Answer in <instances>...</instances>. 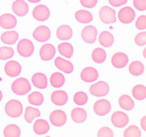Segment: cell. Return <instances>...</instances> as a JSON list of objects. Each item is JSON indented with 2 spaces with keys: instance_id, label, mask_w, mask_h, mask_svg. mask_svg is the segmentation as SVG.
<instances>
[{
  "instance_id": "6da1fadb",
  "label": "cell",
  "mask_w": 146,
  "mask_h": 137,
  "mask_svg": "<svg viewBox=\"0 0 146 137\" xmlns=\"http://www.w3.org/2000/svg\"><path fill=\"white\" fill-rule=\"evenodd\" d=\"M31 87L29 82L27 78L24 77L17 78L12 83L11 85V90L17 95H25L29 91H31Z\"/></svg>"
},
{
  "instance_id": "7a4b0ae2",
  "label": "cell",
  "mask_w": 146,
  "mask_h": 137,
  "mask_svg": "<svg viewBox=\"0 0 146 137\" xmlns=\"http://www.w3.org/2000/svg\"><path fill=\"white\" fill-rule=\"evenodd\" d=\"M5 112L11 118L20 116L23 112V105L18 100L12 99L6 104Z\"/></svg>"
},
{
  "instance_id": "3957f363",
  "label": "cell",
  "mask_w": 146,
  "mask_h": 137,
  "mask_svg": "<svg viewBox=\"0 0 146 137\" xmlns=\"http://www.w3.org/2000/svg\"><path fill=\"white\" fill-rule=\"evenodd\" d=\"M34 51L33 43L27 39H23L17 44V51L23 57H29Z\"/></svg>"
},
{
  "instance_id": "277c9868",
  "label": "cell",
  "mask_w": 146,
  "mask_h": 137,
  "mask_svg": "<svg viewBox=\"0 0 146 137\" xmlns=\"http://www.w3.org/2000/svg\"><path fill=\"white\" fill-rule=\"evenodd\" d=\"M99 17L104 24H113L116 21L115 10L108 6H104L99 11Z\"/></svg>"
},
{
  "instance_id": "5b68a950",
  "label": "cell",
  "mask_w": 146,
  "mask_h": 137,
  "mask_svg": "<svg viewBox=\"0 0 146 137\" xmlns=\"http://www.w3.org/2000/svg\"><path fill=\"white\" fill-rule=\"evenodd\" d=\"M109 92V86L104 81H98L90 87V93L96 97L105 96Z\"/></svg>"
},
{
  "instance_id": "8992f818",
  "label": "cell",
  "mask_w": 146,
  "mask_h": 137,
  "mask_svg": "<svg viewBox=\"0 0 146 137\" xmlns=\"http://www.w3.org/2000/svg\"><path fill=\"white\" fill-rule=\"evenodd\" d=\"M111 122L113 125L118 128H123L128 125L129 118L125 113L123 111H115L111 116Z\"/></svg>"
},
{
  "instance_id": "52a82bcc",
  "label": "cell",
  "mask_w": 146,
  "mask_h": 137,
  "mask_svg": "<svg viewBox=\"0 0 146 137\" xmlns=\"http://www.w3.org/2000/svg\"><path fill=\"white\" fill-rule=\"evenodd\" d=\"M97 31L96 28L92 25L87 26L84 27L81 32V37L83 40L87 44H94L96 40Z\"/></svg>"
},
{
  "instance_id": "ba28073f",
  "label": "cell",
  "mask_w": 146,
  "mask_h": 137,
  "mask_svg": "<svg viewBox=\"0 0 146 137\" xmlns=\"http://www.w3.org/2000/svg\"><path fill=\"white\" fill-rule=\"evenodd\" d=\"M50 121L54 126L57 127L62 126L67 121L66 113L62 110H55L50 114Z\"/></svg>"
},
{
  "instance_id": "9c48e42d",
  "label": "cell",
  "mask_w": 146,
  "mask_h": 137,
  "mask_svg": "<svg viewBox=\"0 0 146 137\" xmlns=\"http://www.w3.org/2000/svg\"><path fill=\"white\" fill-rule=\"evenodd\" d=\"M33 37L37 41L44 42L48 41L51 37V31L46 26H39L34 30Z\"/></svg>"
},
{
  "instance_id": "30bf717a",
  "label": "cell",
  "mask_w": 146,
  "mask_h": 137,
  "mask_svg": "<svg viewBox=\"0 0 146 137\" xmlns=\"http://www.w3.org/2000/svg\"><path fill=\"white\" fill-rule=\"evenodd\" d=\"M135 12L131 7H125L118 11V19L123 24H130L134 20Z\"/></svg>"
},
{
  "instance_id": "8fae6325",
  "label": "cell",
  "mask_w": 146,
  "mask_h": 137,
  "mask_svg": "<svg viewBox=\"0 0 146 137\" xmlns=\"http://www.w3.org/2000/svg\"><path fill=\"white\" fill-rule=\"evenodd\" d=\"M111 109V103L106 99L98 100L94 105V112L98 116H105Z\"/></svg>"
},
{
  "instance_id": "7c38bea8",
  "label": "cell",
  "mask_w": 146,
  "mask_h": 137,
  "mask_svg": "<svg viewBox=\"0 0 146 137\" xmlns=\"http://www.w3.org/2000/svg\"><path fill=\"white\" fill-rule=\"evenodd\" d=\"M32 14L34 18L37 21H44L49 18L50 11L46 6L40 4L34 9Z\"/></svg>"
},
{
  "instance_id": "4fadbf2b",
  "label": "cell",
  "mask_w": 146,
  "mask_h": 137,
  "mask_svg": "<svg viewBox=\"0 0 146 137\" xmlns=\"http://www.w3.org/2000/svg\"><path fill=\"white\" fill-rule=\"evenodd\" d=\"M4 71L9 76L15 77L21 74V67L17 61H9L4 66Z\"/></svg>"
},
{
  "instance_id": "5bb4252c",
  "label": "cell",
  "mask_w": 146,
  "mask_h": 137,
  "mask_svg": "<svg viewBox=\"0 0 146 137\" xmlns=\"http://www.w3.org/2000/svg\"><path fill=\"white\" fill-rule=\"evenodd\" d=\"M81 78L84 81L91 83L96 81L98 78V71L94 67H88L84 68L81 73Z\"/></svg>"
},
{
  "instance_id": "9a60e30c",
  "label": "cell",
  "mask_w": 146,
  "mask_h": 137,
  "mask_svg": "<svg viewBox=\"0 0 146 137\" xmlns=\"http://www.w3.org/2000/svg\"><path fill=\"white\" fill-rule=\"evenodd\" d=\"M56 54V49L51 44H46L41 47L39 55L43 61H49L52 59Z\"/></svg>"
},
{
  "instance_id": "2e32d148",
  "label": "cell",
  "mask_w": 146,
  "mask_h": 137,
  "mask_svg": "<svg viewBox=\"0 0 146 137\" xmlns=\"http://www.w3.org/2000/svg\"><path fill=\"white\" fill-rule=\"evenodd\" d=\"M17 20L11 14H4L0 17V27L5 29H10L16 27Z\"/></svg>"
},
{
  "instance_id": "e0dca14e",
  "label": "cell",
  "mask_w": 146,
  "mask_h": 137,
  "mask_svg": "<svg viewBox=\"0 0 146 137\" xmlns=\"http://www.w3.org/2000/svg\"><path fill=\"white\" fill-rule=\"evenodd\" d=\"M111 63L114 67L121 68L125 67L128 63V57L125 53L117 52L113 56Z\"/></svg>"
},
{
  "instance_id": "ac0fdd59",
  "label": "cell",
  "mask_w": 146,
  "mask_h": 137,
  "mask_svg": "<svg viewBox=\"0 0 146 137\" xmlns=\"http://www.w3.org/2000/svg\"><path fill=\"white\" fill-rule=\"evenodd\" d=\"M12 10L19 17H24L28 13L29 6L24 0H15L12 4Z\"/></svg>"
},
{
  "instance_id": "d6986e66",
  "label": "cell",
  "mask_w": 146,
  "mask_h": 137,
  "mask_svg": "<svg viewBox=\"0 0 146 137\" xmlns=\"http://www.w3.org/2000/svg\"><path fill=\"white\" fill-rule=\"evenodd\" d=\"M55 66L58 69L64 71L66 74H71L74 71V65L70 61L58 57H56L54 61Z\"/></svg>"
},
{
  "instance_id": "ffe728a7",
  "label": "cell",
  "mask_w": 146,
  "mask_h": 137,
  "mask_svg": "<svg viewBox=\"0 0 146 137\" xmlns=\"http://www.w3.org/2000/svg\"><path fill=\"white\" fill-rule=\"evenodd\" d=\"M68 94L64 91H55L52 93L51 96V101L55 105L64 106L68 101Z\"/></svg>"
},
{
  "instance_id": "44dd1931",
  "label": "cell",
  "mask_w": 146,
  "mask_h": 137,
  "mask_svg": "<svg viewBox=\"0 0 146 137\" xmlns=\"http://www.w3.org/2000/svg\"><path fill=\"white\" fill-rule=\"evenodd\" d=\"M31 81L34 86L40 89L46 88L48 85L46 76L42 73H36L34 74L31 77Z\"/></svg>"
},
{
  "instance_id": "7402d4cb",
  "label": "cell",
  "mask_w": 146,
  "mask_h": 137,
  "mask_svg": "<svg viewBox=\"0 0 146 137\" xmlns=\"http://www.w3.org/2000/svg\"><path fill=\"white\" fill-rule=\"evenodd\" d=\"M72 29L68 25H61L57 29L56 36L60 40H68L72 37Z\"/></svg>"
},
{
  "instance_id": "603a6c76",
  "label": "cell",
  "mask_w": 146,
  "mask_h": 137,
  "mask_svg": "<svg viewBox=\"0 0 146 137\" xmlns=\"http://www.w3.org/2000/svg\"><path fill=\"white\" fill-rule=\"evenodd\" d=\"M98 41L101 46L104 47H110L113 44L114 37L111 32L104 31L100 34Z\"/></svg>"
},
{
  "instance_id": "cb8c5ba5",
  "label": "cell",
  "mask_w": 146,
  "mask_h": 137,
  "mask_svg": "<svg viewBox=\"0 0 146 137\" xmlns=\"http://www.w3.org/2000/svg\"><path fill=\"white\" fill-rule=\"evenodd\" d=\"M71 118L76 123L81 124L84 123L87 118V113L84 108H75L71 111Z\"/></svg>"
},
{
  "instance_id": "d4e9b609",
  "label": "cell",
  "mask_w": 146,
  "mask_h": 137,
  "mask_svg": "<svg viewBox=\"0 0 146 137\" xmlns=\"http://www.w3.org/2000/svg\"><path fill=\"white\" fill-rule=\"evenodd\" d=\"M49 125L44 119H38L34 124V131L38 135L46 134L49 131Z\"/></svg>"
},
{
  "instance_id": "484cf974",
  "label": "cell",
  "mask_w": 146,
  "mask_h": 137,
  "mask_svg": "<svg viewBox=\"0 0 146 137\" xmlns=\"http://www.w3.org/2000/svg\"><path fill=\"white\" fill-rule=\"evenodd\" d=\"M19 39V34L16 31H9L4 32L1 36V40L4 44L12 45Z\"/></svg>"
},
{
  "instance_id": "4316f807",
  "label": "cell",
  "mask_w": 146,
  "mask_h": 137,
  "mask_svg": "<svg viewBox=\"0 0 146 137\" xmlns=\"http://www.w3.org/2000/svg\"><path fill=\"white\" fill-rule=\"evenodd\" d=\"M119 105L123 109L126 111H131L135 106V103L130 96L122 95L118 100Z\"/></svg>"
},
{
  "instance_id": "83f0119b",
  "label": "cell",
  "mask_w": 146,
  "mask_h": 137,
  "mask_svg": "<svg viewBox=\"0 0 146 137\" xmlns=\"http://www.w3.org/2000/svg\"><path fill=\"white\" fill-rule=\"evenodd\" d=\"M75 18L78 22L82 24H87L92 21L93 15L91 12L86 10H79L75 14Z\"/></svg>"
},
{
  "instance_id": "f1b7e54d",
  "label": "cell",
  "mask_w": 146,
  "mask_h": 137,
  "mask_svg": "<svg viewBox=\"0 0 146 137\" xmlns=\"http://www.w3.org/2000/svg\"><path fill=\"white\" fill-rule=\"evenodd\" d=\"M4 136L5 137H19L21 136V130L16 124H9L4 128Z\"/></svg>"
},
{
  "instance_id": "f546056e",
  "label": "cell",
  "mask_w": 146,
  "mask_h": 137,
  "mask_svg": "<svg viewBox=\"0 0 146 137\" xmlns=\"http://www.w3.org/2000/svg\"><path fill=\"white\" fill-rule=\"evenodd\" d=\"M58 49L60 54L66 58H71L74 54V47L69 43H61L58 46Z\"/></svg>"
},
{
  "instance_id": "4dcf8cb0",
  "label": "cell",
  "mask_w": 146,
  "mask_h": 137,
  "mask_svg": "<svg viewBox=\"0 0 146 137\" xmlns=\"http://www.w3.org/2000/svg\"><path fill=\"white\" fill-rule=\"evenodd\" d=\"M50 83L51 86L55 88H60L64 86L65 83V77L62 74L59 72H55L51 76Z\"/></svg>"
},
{
  "instance_id": "1f68e13d",
  "label": "cell",
  "mask_w": 146,
  "mask_h": 137,
  "mask_svg": "<svg viewBox=\"0 0 146 137\" xmlns=\"http://www.w3.org/2000/svg\"><path fill=\"white\" fill-rule=\"evenodd\" d=\"M40 116H41V113L38 108H33L31 106H27L26 108L24 118H25L26 121L29 124L32 122L34 118L36 117H39Z\"/></svg>"
},
{
  "instance_id": "d6a6232c",
  "label": "cell",
  "mask_w": 146,
  "mask_h": 137,
  "mask_svg": "<svg viewBox=\"0 0 146 137\" xmlns=\"http://www.w3.org/2000/svg\"><path fill=\"white\" fill-rule=\"evenodd\" d=\"M91 57H92L94 62L97 63V64H101L106 61L107 55L106 52L103 49L96 48L93 51Z\"/></svg>"
},
{
  "instance_id": "836d02e7",
  "label": "cell",
  "mask_w": 146,
  "mask_h": 137,
  "mask_svg": "<svg viewBox=\"0 0 146 137\" xmlns=\"http://www.w3.org/2000/svg\"><path fill=\"white\" fill-rule=\"evenodd\" d=\"M129 71L133 76H141L144 72V65L139 61H135L129 66Z\"/></svg>"
},
{
  "instance_id": "e575fe53",
  "label": "cell",
  "mask_w": 146,
  "mask_h": 137,
  "mask_svg": "<svg viewBox=\"0 0 146 137\" xmlns=\"http://www.w3.org/2000/svg\"><path fill=\"white\" fill-rule=\"evenodd\" d=\"M133 96L137 100H143L146 98V87L142 84L135 86L132 91Z\"/></svg>"
},
{
  "instance_id": "d590c367",
  "label": "cell",
  "mask_w": 146,
  "mask_h": 137,
  "mask_svg": "<svg viewBox=\"0 0 146 137\" xmlns=\"http://www.w3.org/2000/svg\"><path fill=\"white\" fill-rule=\"evenodd\" d=\"M29 102L34 106H40L44 103V96L38 91H34L28 96Z\"/></svg>"
},
{
  "instance_id": "8d00e7d4",
  "label": "cell",
  "mask_w": 146,
  "mask_h": 137,
  "mask_svg": "<svg viewBox=\"0 0 146 137\" xmlns=\"http://www.w3.org/2000/svg\"><path fill=\"white\" fill-rule=\"evenodd\" d=\"M124 137H141V132L137 126L132 125L125 130Z\"/></svg>"
},
{
  "instance_id": "74e56055",
  "label": "cell",
  "mask_w": 146,
  "mask_h": 137,
  "mask_svg": "<svg viewBox=\"0 0 146 137\" xmlns=\"http://www.w3.org/2000/svg\"><path fill=\"white\" fill-rule=\"evenodd\" d=\"M74 101L77 105L83 106L86 104L88 101V96L84 91H78L74 95Z\"/></svg>"
},
{
  "instance_id": "f35d334b",
  "label": "cell",
  "mask_w": 146,
  "mask_h": 137,
  "mask_svg": "<svg viewBox=\"0 0 146 137\" xmlns=\"http://www.w3.org/2000/svg\"><path fill=\"white\" fill-rule=\"evenodd\" d=\"M14 51L11 47H2L0 48V59L7 60L14 57Z\"/></svg>"
},
{
  "instance_id": "ab89813d",
  "label": "cell",
  "mask_w": 146,
  "mask_h": 137,
  "mask_svg": "<svg viewBox=\"0 0 146 137\" xmlns=\"http://www.w3.org/2000/svg\"><path fill=\"white\" fill-rule=\"evenodd\" d=\"M135 43L138 46L142 47V46H145L146 44V32L143 31V32L139 33L136 35L135 37Z\"/></svg>"
},
{
  "instance_id": "60d3db41",
  "label": "cell",
  "mask_w": 146,
  "mask_h": 137,
  "mask_svg": "<svg viewBox=\"0 0 146 137\" xmlns=\"http://www.w3.org/2000/svg\"><path fill=\"white\" fill-rule=\"evenodd\" d=\"M113 133L109 127H103L98 131V137H113Z\"/></svg>"
},
{
  "instance_id": "b9f144b4",
  "label": "cell",
  "mask_w": 146,
  "mask_h": 137,
  "mask_svg": "<svg viewBox=\"0 0 146 137\" xmlns=\"http://www.w3.org/2000/svg\"><path fill=\"white\" fill-rule=\"evenodd\" d=\"M135 27L138 29L143 30L146 29V16L141 15L137 19L135 22Z\"/></svg>"
},
{
  "instance_id": "7bdbcfd3",
  "label": "cell",
  "mask_w": 146,
  "mask_h": 137,
  "mask_svg": "<svg viewBox=\"0 0 146 137\" xmlns=\"http://www.w3.org/2000/svg\"><path fill=\"white\" fill-rule=\"evenodd\" d=\"M133 5L135 9L139 11L146 10V0H133Z\"/></svg>"
},
{
  "instance_id": "ee69618b",
  "label": "cell",
  "mask_w": 146,
  "mask_h": 137,
  "mask_svg": "<svg viewBox=\"0 0 146 137\" xmlns=\"http://www.w3.org/2000/svg\"><path fill=\"white\" fill-rule=\"evenodd\" d=\"M81 5L86 8H93L97 4L98 0H80Z\"/></svg>"
},
{
  "instance_id": "f6af8a7d",
  "label": "cell",
  "mask_w": 146,
  "mask_h": 137,
  "mask_svg": "<svg viewBox=\"0 0 146 137\" xmlns=\"http://www.w3.org/2000/svg\"><path fill=\"white\" fill-rule=\"evenodd\" d=\"M109 3L115 7H118L126 4L128 0H108Z\"/></svg>"
},
{
  "instance_id": "bcb514c9",
  "label": "cell",
  "mask_w": 146,
  "mask_h": 137,
  "mask_svg": "<svg viewBox=\"0 0 146 137\" xmlns=\"http://www.w3.org/2000/svg\"><path fill=\"white\" fill-rule=\"evenodd\" d=\"M141 125L143 129L146 131V116H144L141 121Z\"/></svg>"
},
{
  "instance_id": "7dc6e473",
  "label": "cell",
  "mask_w": 146,
  "mask_h": 137,
  "mask_svg": "<svg viewBox=\"0 0 146 137\" xmlns=\"http://www.w3.org/2000/svg\"><path fill=\"white\" fill-rule=\"evenodd\" d=\"M27 1H29L31 3H37V2H39L41 0H27Z\"/></svg>"
},
{
  "instance_id": "c3c4849f",
  "label": "cell",
  "mask_w": 146,
  "mask_h": 137,
  "mask_svg": "<svg viewBox=\"0 0 146 137\" xmlns=\"http://www.w3.org/2000/svg\"><path fill=\"white\" fill-rule=\"evenodd\" d=\"M1 99H2V93H1V91H0V102H1Z\"/></svg>"
},
{
  "instance_id": "681fc988",
  "label": "cell",
  "mask_w": 146,
  "mask_h": 137,
  "mask_svg": "<svg viewBox=\"0 0 146 137\" xmlns=\"http://www.w3.org/2000/svg\"><path fill=\"white\" fill-rule=\"evenodd\" d=\"M145 51H146V49H144V52H143V54H144V57H145V58H146V56H145Z\"/></svg>"
}]
</instances>
